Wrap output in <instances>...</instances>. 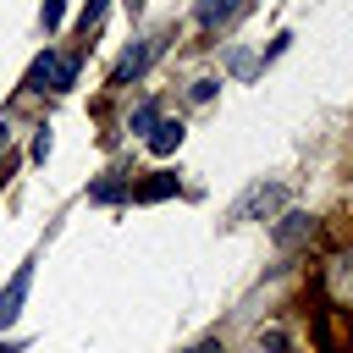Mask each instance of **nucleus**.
Instances as JSON below:
<instances>
[{
  "mask_svg": "<svg viewBox=\"0 0 353 353\" xmlns=\"http://www.w3.org/2000/svg\"><path fill=\"white\" fill-rule=\"evenodd\" d=\"M320 298H325V320L331 314L353 320V248H336L320 265Z\"/></svg>",
  "mask_w": 353,
  "mask_h": 353,
  "instance_id": "f257e3e1",
  "label": "nucleus"
},
{
  "mask_svg": "<svg viewBox=\"0 0 353 353\" xmlns=\"http://www.w3.org/2000/svg\"><path fill=\"white\" fill-rule=\"evenodd\" d=\"M77 83V55H66V50H44L33 66H28V88H50V94H61V88H72Z\"/></svg>",
  "mask_w": 353,
  "mask_h": 353,
  "instance_id": "f03ea898",
  "label": "nucleus"
},
{
  "mask_svg": "<svg viewBox=\"0 0 353 353\" xmlns=\"http://www.w3.org/2000/svg\"><path fill=\"white\" fill-rule=\"evenodd\" d=\"M281 199H287V188H281V182H254V188L232 204V221H259V215H270Z\"/></svg>",
  "mask_w": 353,
  "mask_h": 353,
  "instance_id": "7ed1b4c3",
  "label": "nucleus"
},
{
  "mask_svg": "<svg viewBox=\"0 0 353 353\" xmlns=\"http://www.w3.org/2000/svg\"><path fill=\"white\" fill-rule=\"evenodd\" d=\"M160 44H165V39H138V44H132V50H127V55L116 61V72H110V83L121 88V83H132L138 72H149V61L160 55Z\"/></svg>",
  "mask_w": 353,
  "mask_h": 353,
  "instance_id": "20e7f679",
  "label": "nucleus"
},
{
  "mask_svg": "<svg viewBox=\"0 0 353 353\" xmlns=\"http://www.w3.org/2000/svg\"><path fill=\"white\" fill-rule=\"evenodd\" d=\"M28 287H33V265H17V276H11V281H6V292H0V325H11V320L22 314Z\"/></svg>",
  "mask_w": 353,
  "mask_h": 353,
  "instance_id": "39448f33",
  "label": "nucleus"
},
{
  "mask_svg": "<svg viewBox=\"0 0 353 353\" xmlns=\"http://www.w3.org/2000/svg\"><path fill=\"white\" fill-rule=\"evenodd\" d=\"M309 232H314V215H303V210H287V215L276 221V248L287 254V248H298Z\"/></svg>",
  "mask_w": 353,
  "mask_h": 353,
  "instance_id": "423d86ee",
  "label": "nucleus"
},
{
  "mask_svg": "<svg viewBox=\"0 0 353 353\" xmlns=\"http://www.w3.org/2000/svg\"><path fill=\"white\" fill-rule=\"evenodd\" d=\"M176 143H182V121H176V116H160V121L149 127V149H154V154H171Z\"/></svg>",
  "mask_w": 353,
  "mask_h": 353,
  "instance_id": "0eeeda50",
  "label": "nucleus"
},
{
  "mask_svg": "<svg viewBox=\"0 0 353 353\" xmlns=\"http://www.w3.org/2000/svg\"><path fill=\"white\" fill-rule=\"evenodd\" d=\"M243 11V0H199V22L204 28H221L226 17H237Z\"/></svg>",
  "mask_w": 353,
  "mask_h": 353,
  "instance_id": "6e6552de",
  "label": "nucleus"
},
{
  "mask_svg": "<svg viewBox=\"0 0 353 353\" xmlns=\"http://www.w3.org/2000/svg\"><path fill=\"white\" fill-rule=\"evenodd\" d=\"M165 193H176V176H171V171H160V176H149L143 188H132L138 204H154V199H165Z\"/></svg>",
  "mask_w": 353,
  "mask_h": 353,
  "instance_id": "1a4fd4ad",
  "label": "nucleus"
},
{
  "mask_svg": "<svg viewBox=\"0 0 353 353\" xmlns=\"http://www.w3.org/2000/svg\"><path fill=\"white\" fill-rule=\"evenodd\" d=\"M259 353H292V342H287V331H259Z\"/></svg>",
  "mask_w": 353,
  "mask_h": 353,
  "instance_id": "9d476101",
  "label": "nucleus"
},
{
  "mask_svg": "<svg viewBox=\"0 0 353 353\" xmlns=\"http://www.w3.org/2000/svg\"><path fill=\"white\" fill-rule=\"evenodd\" d=\"M154 121H160V110H154V105H138V110H132V132H149Z\"/></svg>",
  "mask_w": 353,
  "mask_h": 353,
  "instance_id": "9b49d317",
  "label": "nucleus"
},
{
  "mask_svg": "<svg viewBox=\"0 0 353 353\" xmlns=\"http://www.w3.org/2000/svg\"><path fill=\"white\" fill-rule=\"evenodd\" d=\"M88 199L110 204V199H121V182H116V176H105V182H94V193H88Z\"/></svg>",
  "mask_w": 353,
  "mask_h": 353,
  "instance_id": "f8f14e48",
  "label": "nucleus"
},
{
  "mask_svg": "<svg viewBox=\"0 0 353 353\" xmlns=\"http://www.w3.org/2000/svg\"><path fill=\"white\" fill-rule=\"evenodd\" d=\"M99 17H105V0H88V11H83V33H88Z\"/></svg>",
  "mask_w": 353,
  "mask_h": 353,
  "instance_id": "ddd939ff",
  "label": "nucleus"
},
{
  "mask_svg": "<svg viewBox=\"0 0 353 353\" xmlns=\"http://www.w3.org/2000/svg\"><path fill=\"white\" fill-rule=\"evenodd\" d=\"M61 22V0H44V28H55Z\"/></svg>",
  "mask_w": 353,
  "mask_h": 353,
  "instance_id": "4468645a",
  "label": "nucleus"
},
{
  "mask_svg": "<svg viewBox=\"0 0 353 353\" xmlns=\"http://www.w3.org/2000/svg\"><path fill=\"white\" fill-rule=\"evenodd\" d=\"M188 353H226V347H221L215 336H204V342H199V347H188Z\"/></svg>",
  "mask_w": 353,
  "mask_h": 353,
  "instance_id": "2eb2a0df",
  "label": "nucleus"
},
{
  "mask_svg": "<svg viewBox=\"0 0 353 353\" xmlns=\"http://www.w3.org/2000/svg\"><path fill=\"white\" fill-rule=\"evenodd\" d=\"M0 353H22V347H17V342H0Z\"/></svg>",
  "mask_w": 353,
  "mask_h": 353,
  "instance_id": "dca6fc26",
  "label": "nucleus"
},
{
  "mask_svg": "<svg viewBox=\"0 0 353 353\" xmlns=\"http://www.w3.org/2000/svg\"><path fill=\"white\" fill-rule=\"evenodd\" d=\"M6 132H11V127H6V116H0V149H6Z\"/></svg>",
  "mask_w": 353,
  "mask_h": 353,
  "instance_id": "f3484780",
  "label": "nucleus"
},
{
  "mask_svg": "<svg viewBox=\"0 0 353 353\" xmlns=\"http://www.w3.org/2000/svg\"><path fill=\"white\" fill-rule=\"evenodd\" d=\"M127 6H132V11H138V6H143V0H127Z\"/></svg>",
  "mask_w": 353,
  "mask_h": 353,
  "instance_id": "a211bd4d",
  "label": "nucleus"
}]
</instances>
